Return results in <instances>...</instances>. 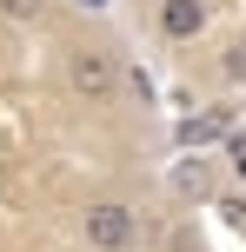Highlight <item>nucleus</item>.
<instances>
[{
	"instance_id": "nucleus-1",
	"label": "nucleus",
	"mask_w": 246,
	"mask_h": 252,
	"mask_svg": "<svg viewBox=\"0 0 246 252\" xmlns=\"http://www.w3.org/2000/svg\"><path fill=\"white\" fill-rule=\"evenodd\" d=\"M80 226H87V246L93 252H127L133 239H140V213H133L127 199H93Z\"/></svg>"
},
{
	"instance_id": "nucleus-2",
	"label": "nucleus",
	"mask_w": 246,
	"mask_h": 252,
	"mask_svg": "<svg viewBox=\"0 0 246 252\" xmlns=\"http://www.w3.org/2000/svg\"><path fill=\"white\" fill-rule=\"evenodd\" d=\"M67 87L80 93V100H113V87H120V66H113V53L106 47H80L73 60H67Z\"/></svg>"
},
{
	"instance_id": "nucleus-3",
	"label": "nucleus",
	"mask_w": 246,
	"mask_h": 252,
	"mask_svg": "<svg viewBox=\"0 0 246 252\" xmlns=\"http://www.w3.org/2000/svg\"><path fill=\"white\" fill-rule=\"evenodd\" d=\"M207 27V0H160V33L167 40H193Z\"/></svg>"
},
{
	"instance_id": "nucleus-4",
	"label": "nucleus",
	"mask_w": 246,
	"mask_h": 252,
	"mask_svg": "<svg viewBox=\"0 0 246 252\" xmlns=\"http://www.w3.org/2000/svg\"><path fill=\"white\" fill-rule=\"evenodd\" d=\"M220 133H226V113H207V120H186V126H180L186 146H200V139H220Z\"/></svg>"
},
{
	"instance_id": "nucleus-5",
	"label": "nucleus",
	"mask_w": 246,
	"mask_h": 252,
	"mask_svg": "<svg viewBox=\"0 0 246 252\" xmlns=\"http://www.w3.org/2000/svg\"><path fill=\"white\" fill-rule=\"evenodd\" d=\"M220 219L233 232H246V192H226V199H220Z\"/></svg>"
},
{
	"instance_id": "nucleus-6",
	"label": "nucleus",
	"mask_w": 246,
	"mask_h": 252,
	"mask_svg": "<svg viewBox=\"0 0 246 252\" xmlns=\"http://www.w3.org/2000/svg\"><path fill=\"white\" fill-rule=\"evenodd\" d=\"M40 7H47V0H0L7 20H40Z\"/></svg>"
},
{
	"instance_id": "nucleus-7",
	"label": "nucleus",
	"mask_w": 246,
	"mask_h": 252,
	"mask_svg": "<svg viewBox=\"0 0 246 252\" xmlns=\"http://www.w3.org/2000/svg\"><path fill=\"white\" fill-rule=\"evenodd\" d=\"M226 166H233V179H246V139H240V133L226 139Z\"/></svg>"
},
{
	"instance_id": "nucleus-8",
	"label": "nucleus",
	"mask_w": 246,
	"mask_h": 252,
	"mask_svg": "<svg viewBox=\"0 0 246 252\" xmlns=\"http://www.w3.org/2000/svg\"><path fill=\"white\" fill-rule=\"evenodd\" d=\"M226 80H246V40H240L233 53H226Z\"/></svg>"
}]
</instances>
